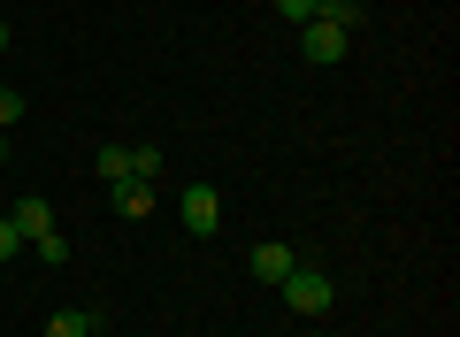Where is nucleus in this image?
I'll use <instances>...</instances> for the list:
<instances>
[{
    "label": "nucleus",
    "instance_id": "obj_3",
    "mask_svg": "<svg viewBox=\"0 0 460 337\" xmlns=\"http://www.w3.org/2000/svg\"><path fill=\"white\" fill-rule=\"evenodd\" d=\"M177 215H184L192 238H215V230H223V192H215V184H192V192L177 200Z\"/></svg>",
    "mask_w": 460,
    "mask_h": 337
},
{
    "label": "nucleus",
    "instance_id": "obj_1",
    "mask_svg": "<svg viewBox=\"0 0 460 337\" xmlns=\"http://www.w3.org/2000/svg\"><path fill=\"white\" fill-rule=\"evenodd\" d=\"M277 291H284V306H292V315H330V306H338V284H330L314 261H292V276H284Z\"/></svg>",
    "mask_w": 460,
    "mask_h": 337
},
{
    "label": "nucleus",
    "instance_id": "obj_16",
    "mask_svg": "<svg viewBox=\"0 0 460 337\" xmlns=\"http://www.w3.org/2000/svg\"><path fill=\"white\" fill-rule=\"evenodd\" d=\"M0 54H8V23H0Z\"/></svg>",
    "mask_w": 460,
    "mask_h": 337
},
{
    "label": "nucleus",
    "instance_id": "obj_5",
    "mask_svg": "<svg viewBox=\"0 0 460 337\" xmlns=\"http://www.w3.org/2000/svg\"><path fill=\"white\" fill-rule=\"evenodd\" d=\"M115 215H123V223H146V215H154V184L146 177H123V184H115Z\"/></svg>",
    "mask_w": 460,
    "mask_h": 337
},
{
    "label": "nucleus",
    "instance_id": "obj_8",
    "mask_svg": "<svg viewBox=\"0 0 460 337\" xmlns=\"http://www.w3.org/2000/svg\"><path fill=\"white\" fill-rule=\"evenodd\" d=\"M47 337H100V315H84V306H62V315H47Z\"/></svg>",
    "mask_w": 460,
    "mask_h": 337
},
{
    "label": "nucleus",
    "instance_id": "obj_6",
    "mask_svg": "<svg viewBox=\"0 0 460 337\" xmlns=\"http://www.w3.org/2000/svg\"><path fill=\"white\" fill-rule=\"evenodd\" d=\"M8 223H16V230H23V245H31V238H47V230H54V208H47V200H39V192H23Z\"/></svg>",
    "mask_w": 460,
    "mask_h": 337
},
{
    "label": "nucleus",
    "instance_id": "obj_7",
    "mask_svg": "<svg viewBox=\"0 0 460 337\" xmlns=\"http://www.w3.org/2000/svg\"><path fill=\"white\" fill-rule=\"evenodd\" d=\"M314 16L338 23V31H361V23H368V0H314Z\"/></svg>",
    "mask_w": 460,
    "mask_h": 337
},
{
    "label": "nucleus",
    "instance_id": "obj_4",
    "mask_svg": "<svg viewBox=\"0 0 460 337\" xmlns=\"http://www.w3.org/2000/svg\"><path fill=\"white\" fill-rule=\"evenodd\" d=\"M292 261H299V245H253V284L277 291L284 276H292Z\"/></svg>",
    "mask_w": 460,
    "mask_h": 337
},
{
    "label": "nucleus",
    "instance_id": "obj_2",
    "mask_svg": "<svg viewBox=\"0 0 460 337\" xmlns=\"http://www.w3.org/2000/svg\"><path fill=\"white\" fill-rule=\"evenodd\" d=\"M299 54H307L314 69H338L345 54H353V31H338V23L314 16V23H299Z\"/></svg>",
    "mask_w": 460,
    "mask_h": 337
},
{
    "label": "nucleus",
    "instance_id": "obj_14",
    "mask_svg": "<svg viewBox=\"0 0 460 337\" xmlns=\"http://www.w3.org/2000/svg\"><path fill=\"white\" fill-rule=\"evenodd\" d=\"M16 245H23V230L8 223V215H0V269H8V261H16Z\"/></svg>",
    "mask_w": 460,
    "mask_h": 337
},
{
    "label": "nucleus",
    "instance_id": "obj_11",
    "mask_svg": "<svg viewBox=\"0 0 460 337\" xmlns=\"http://www.w3.org/2000/svg\"><path fill=\"white\" fill-rule=\"evenodd\" d=\"M23 123V93H16V84H0V130H16Z\"/></svg>",
    "mask_w": 460,
    "mask_h": 337
},
{
    "label": "nucleus",
    "instance_id": "obj_10",
    "mask_svg": "<svg viewBox=\"0 0 460 337\" xmlns=\"http://www.w3.org/2000/svg\"><path fill=\"white\" fill-rule=\"evenodd\" d=\"M31 253L47 261V269H69V238H62V230H47V238H31Z\"/></svg>",
    "mask_w": 460,
    "mask_h": 337
},
{
    "label": "nucleus",
    "instance_id": "obj_15",
    "mask_svg": "<svg viewBox=\"0 0 460 337\" xmlns=\"http://www.w3.org/2000/svg\"><path fill=\"white\" fill-rule=\"evenodd\" d=\"M0 161H8V130H0Z\"/></svg>",
    "mask_w": 460,
    "mask_h": 337
},
{
    "label": "nucleus",
    "instance_id": "obj_12",
    "mask_svg": "<svg viewBox=\"0 0 460 337\" xmlns=\"http://www.w3.org/2000/svg\"><path fill=\"white\" fill-rule=\"evenodd\" d=\"M131 169L154 184V169H162V146H131Z\"/></svg>",
    "mask_w": 460,
    "mask_h": 337
},
{
    "label": "nucleus",
    "instance_id": "obj_9",
    "mask_svg": "<svg viewBox=\"0 0 460 337\" xmlns=\"http://www.w3.org/2000/svg\"><path fill=\"white\" fill-rule=\"evenodd\" d=\"M93 169H100V177H108V184L138 177V169H131V146H100V154H93Z\"/></svg>",
    "mask_w": 460,
    "mask_h": 337
},
{
    "label": "nucleus",
    "instance_id": "obj_13",
    "mask_svg": "<svg viewBox=\"0 0 460 337\" xmlns=\"http://www.w3.org/2000/svg\"><path fill=\"white\" fill-rule=\"evenodd\" d=\"M277 16H284V23L299 31V23H314V0H277Z\"/></svg>",
    "mask_w": 460,
    "mask_h": 337
}]
</instances>
